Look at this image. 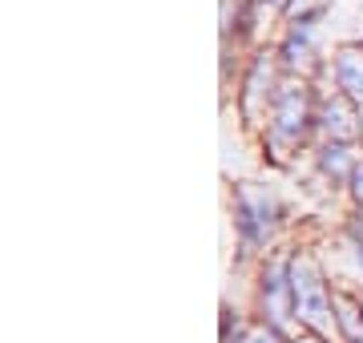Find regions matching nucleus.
Masks as SVG:
<instances>
[{
    "label": "nucleus",
    "mask_w": 363,
    "mask_h": 343,
    "mask_svg": "<svg viewBox=\"0 0 363 343\" xmlns=\"http://www.w3.org/2000/svg\"><path fill=\"white\" fill-rule=\"evenodd\" d=\"M295 343H323L319 335H307V339H295Z\"/></svg>",
    "instance_id": "4468645a"
},
{
    "label": "nucleus",
    "mask_w": 363,
    "mask_h": 343,
    "mask_svg": "<svg viewBox=\"0 0 363 343\" xmlns=\"http://www.w3.org/2000/svg\"><path fill=\"white\" fill-rule=\"evenodd\" d=\"M335 323L343 327V335H347V339H359V335H363V323H359V307H355V299H347V295H339V299H335Z\"/></svg>",
    "instance_id": "9d476101"
},
{
    "label": "nucleus",
    "mask_w": 363,
    "mask_h": 343,
    "mask_svg": "<svg viewBox=\"0 0 363 343\" xmlns=\"http://www.w3.org/2000/svg\"><path fill=\"white\" fill-rule=\"evenodd\" d=\"M311 61V25H295L291 37L283 40V65L286 69H303Z\"/></svg>",
    "instance_id": "1a4fd4ad"
},
{
    "label": "nucleus",
    "mask_w": 363,
    "mask_h": 343,
    "mask_svg": "<svg viewBox=\"0 0 363 343\" xmlns=\"http://www.w3.org/2000/svg\"><path fill=\"white\" fill-rule=\"evenodd\" d=\"M262 77H271L267 73V61H255V69H250V77H247V93H242V113L247 118H259L262 109H267L271 89H262Z\"/></svg>",
    "instance_id": "6e6552de"
},
{
    "label": "nucleus",
    "mask_w": 363,
    "mask_h": 343,
    "mask_svg": "<svg viewBox=\"0 0 363 343\" xmlns=\"http://www.w3.org/2000/svg\"><path fill=\"white\" fill-rule=\"evenodd\" d=\"M355 166H359V162H355V154L347 150V142H327L323 154H319V170H323L327 178H335V182L339 178H351Z\"/></svg>",
    "instance_id": "0eeeda50"
},
{
    "label": "nucleus",
    "mask_w": 363,
    "mask_h": 343,
    "mask_svg": "<svg viewBox=\"0 0 363 343\" xmlns=\"http://www.w3.org/2000/svg\"><path fill=\"white\" fill-rule=\"evenodd\" d=\"M238 343H283V335H279V327H259V331H250V335H242Z\"/></svg>",
    "instance_id": "9b49d317"
},
{
    "label": "nucleus",
    "mask_w": 363,
    "mask_h": 343,
    "mask_svg": "<svg viewBox=\"0 0 363 343\" xmlns=\"http://www.w3.org/2000/svg\"><path fill=\"white\" fill-rule=\"evenodd\" d=\"M291 299H295V319L315 335H327L335 327V299L327 291L323 275L311 259H291Z\"/></svg>",
    "instance_id": "f257e3e1"
},
{
    "label": "nucleus",
    "mask_w": 363,
    "mask_h": 343,
    "mask_svg": "<svg viewBox=\"0 0 363 343\" xmlns=\"http://www.w3.org/2000/svg\"><path fill=\"white\" fill-rule=\"evenodd\" d=\"M262 307L271 323L279 327L286 315H295V299H291V259H271L262 266Z\"/></svg>",
    "instance_id": "20e7f679"
},
{
    "label": "nucleus",
    "mask_w": 363,
    "mask_h": 343,
    "mask_svg": "<svg viewBox=\"0 0 363 343\" xmlns=\"http://www.w3.org/2000/svg\"><path fill=\"white\" fill-rule=\"evenodd\" d=\"M351 242H355V254H359V266H363V214L351 223Z\"/></svg>",
    "instance_id": "f8f14e48"
},
{
    "label": "nucleus",
    "mask_w": 363,
    "mask_h": 343,
    "mask_svg": "<svg viewBox=\"0 0 363 343\" xmlns=\"http://www.w3.org/2000/svg\"><path fill=\"white\" fill-rule=\"evenodd\" d=\"M283 218V202L267 194V190H238L234 194V226L242 247H267V238L274 235V226Z\"/></svg>",
    "instance_id": "7ed1b4c3"
},
{
    "label": "nucleus",
    "mask_w": 363,
    "mask_h": 343,
    "mask_svg": "<svg viewBox=\"0 0 363 343\" xmlns=\"http://www.w3.org/2000/svg\"><path fill=\"white\" fill-rule=\"evenodd\" d=\"M351 194H355V202L363 206V162L355 166V174H351Z\"/></svg>",
    "instance_id": "ddd939ff"
},
{
    "label": "nucleus",
    "mask_w": 363,
    "mask_h": 343,
    "mask_svg": "<svg viewBox=\"0 0 363 343\" xmlns=\"http://www.w3.org/2000/svg\"><path fill=\"white\" fill-rule=\"evenodd\" d=\"M311 121L315 118H311V93H307V85L303 81H286V85H279V93H274V101H271L267 142L274 150H295L307 137Z\"/></svg>",
    "instance_id": "f03ea898"
},
{
    "label": "nucleus",
    "mask_w": 363,
    "mask_h": 343,
    "mask_svg": "<svg viewBox=\"0 0 363 343\" xmlns=\"http://www.w3.org/2000/svg\"><path fill=\"white\" fill-rule=\"evenodd\" d=\"M335 85L343 97L363 101V45H347L335 53Z\"/></svg>",
    "instance_id": "423d86ee"
},
{
    "label": "nucleus",
    "mask_w": 363,
    "mask_h": 343,
    "mask_svg": "<svg viewBox=\"0 0 363 343\" xmlns=\"http://www.w3.org/2000/svg\"><path fill=\"white\" fill-rule=\"evenodd\" d=\"M323 130L331 142H355L359 121H355V101L351 97H331L323 106Z\"/></svg>",
    "instance_id": "39448f33"
}]
</instances>
